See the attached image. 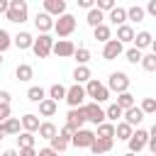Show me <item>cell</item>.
<instances>
[{"instance_id":"37","label":"cell","mask_w":156,"mask_h":156,"mask_svg":"<svg viewBox=\"0 0 156 156\" xmlns=\"http://www.w3.org/2000/svg\"><path fill=\"white\" fill-rule=\"evenodd\" d=\"M17 146H20V149H34V134L20 132V134H17Z\"/></svg>"},{"instance_id":"22","label":"cell","mask_w":156,"mask_h":156,"mask_svg":"<svg viewBox=\"0 0 156 156\" xmlns=\"http://www.w3.org/2000/svg\"><path fill=\"white\" fill-rule=\"evenodd\" d=\"M15 78H17L20 83L32 80V78H34V68H32V63H17V68H15Z\"/></svg>"},{"instance_id":"21","label":"cell","mask_w":156,"mask_h":156,"mask_svg":"<svg viewBox=\"0 0 156 156\" xmlns=\"http://www.w3.org/2000/svg\"><path fill=\"white\" fill-rule=\"evenodd\" d=\"M112 146H115V139H100V136H95V141L90 144V151H93L95 156H100V154L112 151Z\"/></svg>"},{"instance_id":"27","label":"cell","mask_w":156,"mask_h":156,"mask_svg":"<svg viewBox=\"0 0 156 156\" xmlns=\"http://www.w3.org/2000/svg\"><path fill=\"white\" fill-rule=\"evenodd\" d=\"M93 134L100 136V139H115V124L112 122H102V124H98V129Z\"/></svg>"},{"instance_id":"4","label":"cell","mask_w":156,"mask_h":156,"mask_svg":"<svg viewBox=\"0 0 156 156\" xmlns=\"http://www.w3.org/2000/svg\"><path fill=\"white\" fill-rule=\"evenodd\" d=\"M110 93H127L129 90V76L124 73V71H112L110 73V78H107V85H105Z\"/></svg>"},{"instance_id":"42","label":"cell","mask_w":156,"mask_h":156,"mask_svg":"<svg viewBox=\"0 0 156 156\" xmlns=\"http://www.w3.org/2000/svg\"><path fill=\"white\" fill-rule=\"evenodd\" d=\"M10 46H12V34H10L7 29L0 27V54H5Z\"/></svg>"},{"instance_id":"18","label":"cell","mask_w":156,"mask_h":156,"mask_svg":"<svg viewBox=\"0 0 156 156\" xmlns=\"http://www.w3.org/2000/svg\"><path fill=\"white\" fill-rule=\"evenodd\" d=\"M105 20H110L115 27H122V24H127V10L124 7H119V5H115L110 12H107V17Z\"/></svg>"},{"instance_id":"15","label":"cell","mask_w":156,"mask_h":156,"mask_svg":"<svg viewBox=\"0 0 156 156\" xmlns=\"http://www.w3.org/2000/svg\"><path fill=\"white\" fill-rule=\"evenodd\" d=\"M39 115H34V112H27V115H22L20 117V127H22V132H29V134H34L37 129H39Z\"/></svg>"},{"instance_id":"8","label":"cell","mask_w":156,"mask_h":156,"mask_svg":"<svg viewBox=\"0 0 156 156\" xmlns=\"http://www.w3.org/2000/svg\"><path fill=\"white\" fill-rule=\"evenodd\" d=\"M83 112H85V122H93L95 127L105 122V110L98 102H85L83 105Z\"/></svg>"},{"instance_id":"24","label":"cell","mask_w":156,"mask_h":156,"mask_svg":"<svg viewBox=\"0 0 156 156\" xmlns=\"http://www.w3.org/2000/svg\"><path fill=\"white\" fill-rule=\"evenodd\" d=\"M90 78H93V73H90V68H88V66H76V71H73V83L85 85Z\"/></svg>"},{"instance_id":"7","label":"cell","mask_w":156,"mask_h":156,"mask_svg":"<svg viewBox=\"0 0 156 156\" xmlns=\"http://www.w3.org/2000/svg\"><path fill=\"white\" fill-rule=\"evenodd\" d=\"M66 102H68V107L73 110V107H80V105H85V88L83 85H78V83H73L71 88H66V98H63Z\"/></svg>"},{"instance_id":"39","label":"cell","mask_w":156,"mask_h":156,"mask_svg":"<svg viewBox=\"0 0 156 156\" xmlns=\"http://www.w3.org/2000/svg\"><path fill=\"white\" fill-rule=\"evenodd\" d=\"M139 63H141V68H144V71L154 73V71H156V54H144Z\"/></svg>"},{"instance_id":"41","label":"cell","mask_w":156,"mask_h":156,"mask_svg":"<svg viewBox=\"0 0 156 156\" xmlns=\"http://www.w3.org/2000/svg\"><path fill=\"white\" fill-rule=\"evenodd\" d=\"M139 110L144 112V117H146V115H154V112H156V98H144L141 105H139Z\"/></svg>"},{"instance_id":"32","label":"cell","mask_w":156,"mask_h":156,"mask_svg":"<svg viewBox=\"0 0 156 156\" xmlns=\"http://www.w3.org/2000/svg\"><path fill=\"white\" fill-rule=\"evenodd\" d=\"M85 22H88V24L95 29L98 24H105V15H102L100 10H95V7H93V10H88V15H85Z\"/></svg>"},{"instance_id":"20","label":"cell","mask_w":156,"mask_h":156,"mask_svg":"<svg viewBox=\"0 0 156 156\" xmlns=\"http://www.w3.org/2000/svg\"><path fill=\"white\" fill-rule=\"evenodd\" d=\"M134 49H139V51H144V49H149L151 44H154V37H151V32H146V29H141V32H136L134 34Z\"/></svg>"},{"instance_id":"3","label":"cell","mask_w":156,"mask_h":156,"mask_svg":"<svg viewBox=\"0 0 156 156\" xmlns=\"http://www.w3.org/2000/svg\"><path fill=\"white\" fill-rule=\"evenodd\" d=\"M85 98H93V102H105V100H110V90L105 88V83H100L98 78H90L85 85Z\"/></svg>"},{"instance_id":"11","label":"cell","mask_w":156,"mask_h":156,"mask_svg":"<svg viewBox=\"0 0 156 156\" xmlns=\"http://www.w3.org/2000/svg\"><path fill=\"white\" fill-rule=\"evenodd\" d=\"M93 141H95V134H93L90 129H78V132H73V136H71V144H73L76 149H90Z\"/></svg>"},{"instance_id":"38","label":"cell","mask_w":156,"mask_h":156,"mask_svg":"<svg viewBox=\"0 0 156 156\" xmlns=\"http://www.w3.org/2000/svg\"><path fill=\"white\" fill-rule=\"evenodd\" d=\"M107 119H110V122H112V124H115V122H117V119H122V110H119V107H117V105H115V102H112V105H107V107H105V122H107Z\"/></svg>"},{"instance_id":"52","label":"cell","mask_w":156,"mask_h":156,"mask_svg":"<svg viewBox=\"0 0 156 156\" xmlns=\"http://www.w3.org/2000/svg\"><path fill=\"white\" fill-rule=\"evenodd\" d=\"M5 136H7V134H5V127L0 124V139H5Z\"/></svg>"},{"instance_id":"6","label":"cell","mask_w":156,"mask_h":156,"mask_svg":"<svg viewBox=\"0 0 156 156\" xmlns=\"http://www.w3.org/2000/svg\"><path fill=\"white\" fill-rule=\"evenodd\" d=\"M51 46H54V37L51 34H39L32 44V51H34L37 58H46L51 54Z\"/></svg>"},{"instance_id":"51","label":"cell","mask_w":156,"mask_h":156,"mask_svg":"<svg viewBox=\"0 0 156 156\" xmlns=\"http://www.w3.org/2000/svg\"><path fill=\"white\" fill-rule=\"evenodd\" d=\"M2 156H17V151H15V149H5V151H2Z\"/></svg>"},{"instance_id":"26","label":"cell","mask_w":156,"mask_h":156,"mask_svg":"<svg viewBox=\"0 0 156 156\" xmlns=\"http://www.w3.org/2000/svg\"><path fill=\"white\" fill-rule=\"evenodd\" d=\"M115 105H117V107H119V110L124 112V110L134 107V105H136V100H134V95H132V93L127 90V93H119V95H117V102H115Z\"/></svg>"},{"instance_id":"45","label":"cell","mask_w":156,"mask_h":156,"mask_svg":"<svg viewBox=\"0 0 156 156\" xmlns=\"http://www.w3.org/2000/svg\"><path fill=\"white\" fill-rule=\"evenodd\" d=\"M10 117V105H0V124Z\"/></svg>"},{"instance_id":"46","label":"cell","mask_w":156,"mask_h":156,"mask_svg":"<svg viewBox=\"0 0 156 156\" xmlns=\"http://www.w3.org/2000/svg\"><path fill=\"white\" fill-rule=\"evenodd\" d=\"M144 12H149V15H154V17H156V0H149V2H146V7H144Z\"/></svg>"},{"instance_id":"23","label":"cell","mask_w":156,"mask_h":156,"mask_svg":"<svg viewBox=\"0 0 156 156\" xmlns=\"http://www.w3.org/2000/svg\"><path fill=\"white\" fill-rule=\"evenodd\" d=\"M56 110H58V102H54V100H49V98H44V100L39 102V117H54Z\"/></svg>"},{"instance_id":"5","label":"cell","mask_w":156,"mask_h":156,"mask_svg":"<svg viewBox=\"0 0 156 156\" xmlns=\"http://www.w3.org/2000/svg\"><path fill=\"white\" fill-rule=\"evenodd\" d=\"M146 139H149V129H141V127H136L134 132H132V136L127 139V146H129V154H139V151H144L146 149Z\"/></svg>"},{"instance_id":"31","label":"cell","mask_w":156,"mask_h":156,"mask_svg":"<svg viewBox=\"0 0 156 156\" xmlns=\"http://www.w3.org/2000/svg\"><path fill=\"white\" fill-rule=\"evenodd\" d=\"M68 146H71V141H66V139H63V136H58V134L49 139V149H51V151H56V154H63Z\"/></svg>"},{"instance_id":"25","label":"cell","mask_w":156,"mask_h":156,"mask_svg":"<svg viewBox=\"0 0 156 156\" xmlns=\"http://www.w3.org/2000/svg\"><path fill=\"white\" fill-rule=\"evenodd\" d=\"M37 134H39L41 139H46V141H49L51 136H56V134H58V129H56V124H54V122H49V119H46V122H41V124H39Z\"/></svg>"},{"instance_id":"10","label":"cell","mask_w":156,"mask_h":156,"mask_svg":"<svg viewBox=\"0 0 156 156\" xmlns=\"http://www.w3.org/2000/svg\"><path fill=\"white\" fill-rule=\"evenodd\" d=\"M76 51V44L71 39H54V46H51V54H56L58 58H71Z\"/></svg>"},{"instance_id":"29","label":"cell","mask_w":156,"mask_h":156,"mask_svg":"<svg viewBox=\"0 0 156 156\" xmlns=\"http://www.w3.org/2000/svg\"><path fill=\"white\" fill-rule=\"evenodd\" d=\"M93 37L98 39V41H110L112 39V29H110V24H98L95 29H93Z\"/></svg>"},{"instance_id":"48","label":"cell","mask_w":156,"mask_h":156,"mask_svg":"<svg viewBox=\"0 0 156 156\" xmlns=\"http://www.w3.org/2000/svg\"><path fill=\"white\" fill-rule=\"evenodd\" d=\"M17 156H37V149H20Z\"/></svg>"},{"instance_id":"16","label":"cell","mask_w":156,"mask_h":156,"mask_svg":"<svg viewBox=\"0 0 156 156\" xmlns=\"http://www.w3.org/2000/svg\"><path fill=\"white\" fill-rule=\"evenodd\" d=\"M34 27H37L39 34H49V32L54 29V20H51L46 12H37V17H34Z\"/></svg>"},{"instance_id":"30","label":"cell","mask_w":156,"mask_h":156,"mask_svg":"<svg viewBox=\"0 0 156 156\" xmlns=\"http://www.w3.org/2000/svg\"><path fill=\"white\" fill-rule=\"evenodd\" d=\"M46 98H49V100H54V102L63 100V98H66V85H61V83H54V85L46 90Z\"/></svg>"},{"instance_id":"13","label":"cell","mask_w":156,"mask_h":156,"mask_svg":"<svg viewBox=\"0 0 156 156\" xmlns=\"http://www.w3.org/2000/svg\"><path fill=\"white\" fill-rule=\"evenodd\" d=\"M122 54H124V46H122L117 39H110V41L102 44V58H105V61H115V58L122 56Z\"/></svg>"},{"instance_id":"35","label":"cell","mask_w":156,"mask_h":156,"mask_svg":"<svg viewBox=\"0 0 156 156\" xmlns=\"http://www.w3.org/2000/svg\"><path fill=\"white\" fill-rule=\"evenodd\" d=\"M73 58L78 61V66H88V61H90V49H85V46H76Z\"/></svg>"},{"instance_id":"17","label":"cell","mask_w":156,"mask_h":156,"mask_svg":"<svg viewBox=\"0 0 156 156\" xmlns=\"http://www.w3.org/2000/svg\"><path fill=\"white\" fill-rule=\"evenodd\" d=\"M32 44H34V37H32L29 32H17V34L12 37V46H17L20 51L32 49Z\"/></svg>"},{"instance_id":"28","label":"cell","mask_w":156,"mask_h":156,"mask_svg":"<svg viewBox=\"0 0 156 156\" xmlns=\"http://www.w3.org/2000/svg\"><path fill=\"white\" fill-rule=\"evenodd\" d=\"M124 10H127V20L129 22H144V17H146L141 5H132V7H124Z\"/></svg>"},{"instance_id":"2","label":"cell","mask_w":156,"mask_h":156,"mask_svg":"<svg viewBox=\"0 0 156 156\" xmlns=\"http://www.w3.org/2000/svg\"><path fill=\"white\" fill-rule=\"evenodd\" d=\"M54 32H56L58 39H68V37L76 32V17H73L71 12L56 17V20H54Z\"/></svg>"},{"instance_id":"54","label":"cell","mask_w":156,"mask_h":156,"mask_svg":"<svg viewBox=\"0 0 156 156\" xmlns=\"http://www.w3.org/2000/svg\"><path fill=\"white\" fill-rule=\"evenodd\" d=\"M2 61H5V58H2V54H0V66H2Z\"/></svg>"},{"instance_id":"36","label":"cell","mask_w":156,"mask_h":156,"mask_svg":"<svg viewBox=\"0 0 156 156\" xmlns=\"http://www.w3.org/2000/svg\"><path fill=\"white\" fill-rule=\"evenodd\" d=\"M27 98H29L32 102H41V100L46 98V90H44L41 85H29V90H27Z\"/></svg>"},{"instance_id":"43","label":"cell","mask_w":156,"mask_h":156,"mask_svg":"<svg viewBox=\"0 0 156 156\" xmlns=\"http://www.w3.org/2000/svg\"><path fill=\"white\" fill-rule=\"evenodd\" d=\"M115 5H117L115 0H98V2H95V10H100V12L105 15V12H110Z\"/></svg>"},{"instance_id":"44","label":"cell","mask_w":156,"mask_h":156,"mask_svg":"<svg viewBox=\"0 0 156 156\" xmlns=\"http://www.w3.org/2000/svg\"><path fill=\"white\" fill-rule=\"evenodd\" d=\"M10 100H12L10 90H0V105H10Z\"/></svg>"},{"instance_id":"53","label":"cell","mask_w":156,"mask_h":156,"mask_svg":"<svg viewBox=\"0 0 156 156\" xmlns=\"http://www.w3.org/2000/svg\"><path fill=\"white\" fill-rule=\"evenodd\" d=\"M122 156H134V154H129V151H127V154H122Z\"/></svg>"},{"instance_id":"49","label":"cell","mask_w":156,"mask_h":156,"mask_svg":"<svg viewBox=\"0 0 156 156\" xmlns=\"http://www.w3.org/2000/svg\"><path fill=\"white\" fill-rule=\"evenodd\" d=\"M78 5H80V7H85V10H93V7H95V2H93V0H78Z\"/></svg>"},{"instance_id":"47","label":"cell","mask_w":156,"mask_h":156,"mask_svg":"<svg viewBox=\"0 0 156 156\" xmlns=\"http://www.w3.org/2000/svg\"><path fill=\"white\" fill-rule=\"evenodd\" d=\"M37 156H61V154H56V151H51L49 146H44V149H39V151H37Z\"/></svg>"},{"instance_id":"19","label":"cell","mask_w":156,"mask_h":156,"mask_svg":"<svg viewBox=\"0 0 156 156\" xmlns=\"http://www.w3.org/2000/svg\"><path fill=\"white\" fill-rule=\"evenodd\" d=\"M134 34H136V32H134L132 24H122V27H117V37H112V39H117V41L124 46V44H132V41H134Z\"/></svg>"},{"instance_id":"50","label":"cell","mask_w":156,"mask_h":156,"mask_svg":"<svg viewBox=\"0 0 156 156\" xmlns=\"http://www.w3.org/2000/svg\"><path fill=\"white\" fill-rule=\"evenodd\" d=\"M7 5H10V0H0V15L7 12Z\"/></svg>"},{"instance_id":"12","label":"cell","mask_w":156,"mask_h":156,"mask_svg":"<svg viewBox=\"0 0 156 156\" xmlns=\"http://www.w3.org/2000/svg\"><path fill=\"white\" fill-rule=\"evenodd\" d=\"M41 7H44L41 12H46L51 20H56V17L66 15V0H44V5H41Z\"/></svg>"},{"instance_id":"34","label":"cell","mask_w":156,"mask_h":156,"mask_svg":"<svg viewBox=\"0 0 156 156\" xmlns=\"http://www.w3.org/2000/svg\"><path fill=\"white\" fill-rule=\"evenodd\" d=\"M132 132H134V129H132L127 122H115V136H117V139L127 141V139L132 136Z\"/></svg>"},{"instance_id":"1","label":"cell","mask_w":156,"mask_h":156,"mask_svg":"<svg viewBox=\"0 0 156 156\" xmlns=\"http://www.w3.org/2000/svg\"><path fill=\"white\" fill-rule=\"evenodd\" d=\"M5 17H7V22H15V24L27 22V17H29V5H27V0H10Z\"/></svg>"},{"instance_id":"40","label":"cell","mask_w":156,"mask_h":156,"mask_svg":"<svg viewBox=\"0 0 156 156\" xmlns=\"http://www.w3.org/2000/svg\"><path fill=\"white\" fill-rule=\"evenodd\" d=\"M141 56H144V51H139V49H134V46H129V49H124V58L129 61V63H139L141 61Z\"/></svg>"},{"instance_id":"9","label":"cell","mask_w":156,"mask_h":156,"mask_svg":"<svg viewBox=\"0 0 156 156\" xmlns=\"http://www.w3.org/2000/svg\"><path fill=\"white\" fill-rule=\"evenodd\" d=\"M83 124H85V112H83V105H80V107L68 110V115H66V127H68L71 132H78V129H83Z\"/></svg>"},{"instance_id":"14","label":"cell","mask_w":156,"mask_h":156,"mask_svg":"<svg viewBox=\"0 0 156 156\" xmlns=\"http://www.w3.org/2000/svg\"><path fill=\"white\" fill-rule=\"evenodd\" d=\"M122 122H127V124L134 129V127H139V124L144 122V112L134 105V107H129V110H124V112H122Z\"/></svg>"},{"instance_id":"33","label":"cell","mask_w":156,"mask_h":156,"mask_svg":"<svg viewBox=\"0 0 156 156\" xmlns=\"http://www.w3.org/2000/svg\"><path fill=\"white\" fill-rule=\"evenodd\" d=\"M2 127H5V134H10V136H17L20 134V117H7L5 122H2Z\"/></svg>"}]
</instances>
